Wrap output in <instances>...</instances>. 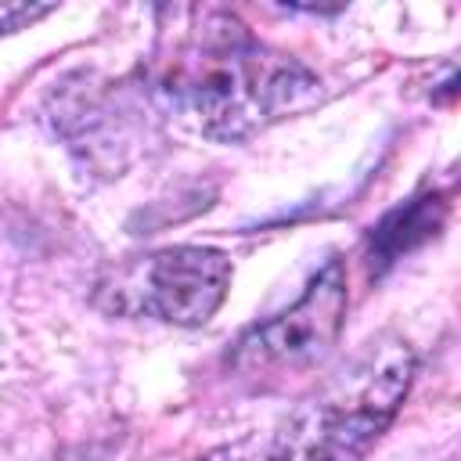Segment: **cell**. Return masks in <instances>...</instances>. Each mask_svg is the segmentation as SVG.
I'll list each match as a JSON object with an SVG mask.
<instances>
[{"label": "cell", "mask_w": 461, "mask_h": 461, "mask_svg": "<svg viewBox=\"0 0 461 461\" xmlns=\"http://www.w3.org/2000/svg\"><path fill=\"white\" fill-rule=\"evenodd\" d=\"M54 7L50 4H0V36L4 32H18L29 29L32 22L47 18Z\"/></svg>", "instance_id": "cell-6"}, {"label": "cell", "mask_w": 461, "mask_h": 461, "mask_svg": "<svg viewBox=\"0 0 461 461\" xmlns=\"http://www.w3.org/2000/svg\"><path fill=\"white\" fill-rule=\"evenodd\" d=\"M346 306H349L346 267L342 259L331 256L288 310L252 324L234 342L227 357L230 371L252 382H267L321 364L342 331Z\"/></svg>", "instance_id": "cell-4"}, {"label": "cell", "mask_w": 461, "mask_h": 461, "mask_svg": "<svg viewBox=\"0 0 461 461\" xmlns=\"http://www.w3.org/2000/svg\"><path fill=\"white\" fill-rule=\"evenodd\" d=\"M72 461H90V457H86V454H83V457H72Z\"/></svg>", "instance_id": "cell-7"}, {"label": "cell", "mask_w": 461, "mask_h": 461, "mask_svg": "<svg viewBox=\"0 0 461 461\" xmlns=\"http://www.w3.org/2000/svg\"><path fill=\"white\" fill-rule=\"evenodd\" d=\"M414 378V349L400 335L364 342L285 425L270 461H364L396 418Z\"/></svg>", "instance_id": "cell-2"}, {"label": "cell", "mask_w": 461, "mask_h": 461, "mask_svg": "<svg viewBox=\"0 0 461 461\" xmlns=\"http://www.w3.org/2000/svg\"><path fill=\"white\" fill-rule=\"evenodd\" d=\"M230 288V259L205 245H173L115 267L97 285V303L112 313L155 317L180 328L205 324Z\"/></svg>", "instance_id": "cell-3"}, {"label": "cell", "mask_w": 461, "mask_h": 461, "mask_svg": "<svg viewBox=\"0 0 461 461\" xmlns=\"http://www.w3.org/2000/svg\"><path fill=\"white\" fill-rule=\"evenodd\" d=\"M443 220H447V198L439 191L414 194L403 205H396L393 212H385L367 234V263H371V270L382 274L396 259H403L414 249H421L425 241H432L443 230Z\"/></svg>", "instance_id": "cell-5"}, {"label": "cell", "mask_w": 461, "mask_h": 461, "mask_svg": "<svg viewBox=\"0 0 461 461\" xmlns=\"http://www.w3.org/2000/svg\"><path fill=\"white\" fill-rule=\"evenodd\" d=\"M158 90L198 133L245 140L310 108L321 97V79L295 58L259 43L234 18L212 14L173 50Z\"/></svg>", "instance_id": "cell-1"}]
</instances>
